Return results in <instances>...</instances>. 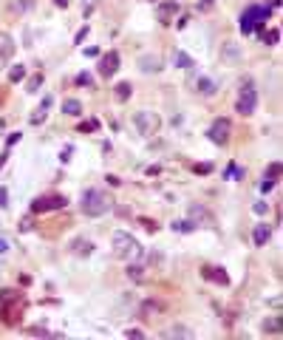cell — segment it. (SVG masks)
<instances>
[{
	"label": "cell",
	"instance_id": "1",
	"mask_svg": "<svg viewBox=\"0 0 283 340\" xmlns=\"http://www.w3.org/2000/svg\"><path fill=\"white\" fill-rule=\"evenodd\" d=\"M79 207H82V213H85L88 218H99V216H105V213L113 207V199L105 193V190L91 187V190H85V193H82V199H79Z\"/></svg>",
	"mask_w": 283,
	"mask_h": 340
},
{
	"label": "cell",
	"instance_id": "2",
	"mask_svg": "<svg viewBox=\"0 0 283 340\" xmlns=\"http://www.w3.org/2000/svg\"><path fill=\"white\" fill-rule=\"evenodd\" d=\"M111 244H113V255H116L119 261H136L142 255V244L130 235V232H125V230L113 232Z\"/></svg>",
	"mask_w": 283,
	"mask_h": 340
},
{
	"label": "cell",
	"instance_id": "3",
	"mask_svg": "<svg viewBox=\"0 0 283 340\" xmlns=\"http://www.w3.org/2000/svg\"><path fill=\"white\" fill-rule=\"evenodd\" d=\"M255 108H258V91H255V82L247 77V80L241 82L238 100H235V111H238L241 116H252Z\"/></svg>",
	"mask_w": 283,
	"mask_h": 340
},
{
	"label": "cell",
	"instance_id": "4",
	"mask_svg": "<svg viewBox=\"0 0 283 340\" xmlns=\"http://www.w3.org/2000/svg\"><path fill=\"white\" fill-rule=\"evenodd\" d=\"M269 20V6H258V3H252V6L244 9V15H241V31L244 34H252L258 26H263V23Z\"/></svg>",
	"mask_w": 283,
	"mask_h": 340
},
{
	"label": "cell",
	"instance_id": "5",
	"mask_svg": "<svg viewBox=\"0 0 283 340\" xmlns=\"http://www.w3.org/2000/svg\"><path fill=\"white\" fill-rule=\"evenodd\" d=\"M133 125H136V130H139L142 136L150 139V136L159 133L162 119H159V114H153V111H136V114H133Z\"/></svg>",
	"mask_w": 283,
	"mask_h": 340
},
{
	"label": "cell",
	"instance_id": "6",
	"mask_svg": "<svg viewBox=\"0 0 283 340\" xmlns=\"http://www.w3.org/2000/svg\"><path fill=\"white\" fill-rule=\"evenodd\" d=\"M65 196L60 193H45V196H37L31 202V213H51V210H63L65 207Z\"/></svg>",
	"mask_w": 283,
	"mask_h": 340
},
{
	"label": "cell",
	"instance_id": "7",
	"mask_svg": "<svg viewBox=\"0 0 283 340\" xmlns=\"http://www.w3.org/2000/svg\"><path fill=\"white\" fill-rule=\"evenodd\" d=\"M207 136H210L212 145H226L229 136H232V122L229 119H215L210 125V130H207Z\"/></svg>",
	"mask_w": 283,
	"mask_h": 340
},
{
	"label": "cell",
	"instance_id": "8",
	"mask_svg": "<svg viewBox=\"0 0 283 340\" xmlns=\"http://www.w3.org/2000/svg\"><path fill=\"white\" fill-rule=\"evenodd\" d=\"M14 48H17L14 37L9 34V31H0V71L9 68V63H12V57H14Z\"/></svg>",
	"mask_w": 283,
	"mask_h": 340
},
{
	"label": "cell",
	"instance_id": "9",
	"mask_svg": "<svg viewBox=\"0 0 283 340\" xmlns=\"http://www.w3.org/2000/svg\"><path fill=\"white\" fill-rule=\"evenodd\" d=\"M178 0H167V3H159L156 6V17H159V23L162 26H173L176 23V15H178Z\"/></svg>",
	"mask_w": 283,
	"mask_h": 340
},
{
	"label": "cell",
	"instance_id": "10",
	"mask_svg": "<svg viewBox=\"0 0 283 340\" xmlns=\"http://www.w3.org/2000/svg\"><path fill=\"white\" fill-rule=\"evenodd\" d=\"M97 71H99V77H113V74L119 71V54L116 51H108V54H102L99 57V65H97Z\"/></svg>",
	"mask_w": 283,
	"mask_h": 340
},
{
	"label": "cell",
	"instance_id": "11",
	"mask_svg": "<svg viewBox=\"0 0 283 340\" xmlns=\"http://www.w3.org/2000/svg\"><path fill=\"white\" fill-rule=\"evenodd\" d=\"M198 96H204V100H212V96L218 94V82L212 80V77H204V74H198V80L193 82Z\"/></svg>",
	"mask_w": 283,
	"mask_h": 340
},
{
	"label": "cell",
	"instance_id": "12",
	"mask_svg": "<svg viewBox=\"0 0 283 340\" xmlns=\"http://www.w3.org/2000/svg\"><path fill=\"white\" fill-rule=\"evenodd\" d=\"M162 68H164V63H162L159 54H142L139 57V71L142 74H159Z\"/></svg>",
	"mask_w": 283,
	"mask_h": 340
},
{
	"label": "cell",
	"instance_id": "13",
	"mask_svg": "<svg viewBox=\"0 0 283 340\" xmlns=\"http://www.w3.org/2000/svg\"><path fill=\"white\" fill-rule=\"evenodd\" d=\"M68 250L77 255V258H88V255L93 253V241L85 238V235H79V238H74V241L68 244Z\"/></svg>",
	"mask_w": 283,
	"mask_h": 340
},
{
	"label": "cell",
	"instance_id": "14",
	"mask_svg": "<svg viewBox=\"0 0 283 340\" xmlns=\"http://www.w3.org/2000/svg\"><path fill=\"white\" fill-rule=\"evenodd\" d=\"M241 57H244V48H241L235 40H226V43L221 45V60H224V63H238Z\"/></svg>",
	"mask_w": 283,
	"mask_h": 340
},
{
	"label": "cell",
	"instance_id": "15",
	"mask_svg": "<svg viewBox=\"0 0 283 340\" xmlns=\"http://www.w3.org/2000/svg\"><path fill=\"white\" fill-rule=\"evenodd\" d=\"M277 179H280V165L277 162H272V165L266 167V173H263V181H261V190L263 193H269V190L277 184Z\"/></svg>",
	"mask_w": 283,
	"mask_h": 340
},
{
	"label": "cell",
	"instance_id": "16",
	"mask_svg": "<svg viewBox=\"0 0 283 340\" xmlns=\"http://www.w3.org/2000/svg\"><path fill=\"white\" fill-rule=\"evenodd\" d=\"M269 238H272V227H269V224H258V227L252 230V241H255V247H266Z\"/></svg>",
	"mask_w": 283,
	"mask_h": 340
},
{
	"label": "cell",
	"instance_id": "17",
	"mask_svg": "<svg viewBox=\"0 0 283 340\" xmlns=\"http://www.w3.org/2000/svg\"><path fill=\"white\" fill-rule=\"evenodd\" d=\"M204 278H207V281H212V283H221V286H226V283H229V275H226L224 269H218V267H207L204 269Z\"/></svg>",
	"mask_w": 283,
	"mask_h": 340
},
{
	"label": "cell",
	"instance_id": "18",
	"mask_svg": "<svg viewBox=\"0 0 283 340\" xmlns=\"http://www.w3.org/2000/svg\"><path fill=\"white\" fill-rule=\"evenodd\" d=\"M173 65H176V68H181V71H190V68H196L193 57H190V54H184V51H176V54H173Z\"/></svg>",
	"mask_w": 283,
	"mask_h": 340
},
{
	"label": "cell",
	"instance_id": "19",
	"mask_svg": "<svg viewBox=\"0 0 283 340\" xmlns=\"http://www.w3.org/2000/svg\"><path fill=\"white\" fill-rule=\"evenodd\" d=\"M164 337H167V340H173V337L190 340L193 337V329H187V326H170V329H164Z\"/></svg>",
	"mask_w": 283,
	"mask_h": 340
},
{
	"label": "cell",
	"instance_id": "20",
	"mask_svg": "<svg viewBox=\"0 0 283 340\" xmlns=\"http://www.w3.org/2000/svg\"><path fill=\"white\" fill-rule=\"evenodd\" d=\"M49 108H51V96H45V100H42V108H37L28 122H31V125H42V122H45V111H49Z\"/></svg>",
	"mask_w": 283,
	"mask_h": 340
},
{
	"label": "cell",
	"instance_id": "21",
	"mask_svg": "<svg viewBox=\"0 0 283 340\" xmlns=\"http://www.w3.org/2000/svg\"><path fill=\"white\" fill-rule=\"evenodd\" d=\"M130 94H133V85H130V82H119V85L113 88V96H116L119 102L130 100Z\"/></svg>",
	"mask_w": 283,
	"mask_h": 340
},
{
	"label": "cell",
	"instance_id": "22",
	"mask_svg": "<svg viewBox=\"0 0 283 340\" xmlns=\"http://www.w3.org/2000/svg\"><path fill=\"white\" fill-rule=\"evenodd\" d=\"M63 114L79 116V114H82V102H79V100H65V102H63Z\"/></svg>",
	"mask_w": 283,
	"mask_h": 340
},
{
	"label": "cell",
	"instance_id": "23",
	"mask_svg": "<svg viewBox=\"0 0 283 340\" xmlns=\"http://www.w3.org/2000/svg\"><path fill=\"white\" fill-rule=\"evenodd\" d=\"M159 312H162V304H156V301H145L142 304V318H153Z\"/></svg>",
	"mask_w": 283,
	"mask_h": 340
},
{
	"label": "cell",
	"instance_id": "24",
	"mask_svg": "<svg viewBox=\"0 0 283 340\" xmlns=\"http://www.w3.org/2000/svg\"><path fill=\"white\" fill-rule=\"evenodd\" d=\"M26 80V65H12V71H9V82H23Z\"/></svg>",
	"mask_w": 283,
	"mask_h": 340
},
{
	"label": "cell",
	"instance_id": "25",
	"mask_svg": "<svg viewBox=\"0 0 283 340\" xmlns=\"http://www.w3.org/2000/svg\"><path fill=\"white\" fill-rule=\"evenodd\" d=\"M42 80H45V77H42V71H40V74H34V77H31V80L26 82V91H28V94H37V88L42 85Z\"/></svg>",
	"mask_w": 283,
	"mask_h": 340
},
{
	"label": "cell",
	"instance_id": "26",
	"mask_svg": "<svg viewBox=\"0 0 283 340\" xmlns=\"http://www.w3.org/2000/svg\"><path fill=\"white\" fill-rule=\"evenodd\" d=\"M14 301H17V292H14V289H3V292H0V309L9 306V304H14Z\"/></svg>",
	"mask_w": 283,
	"mask_h": 340
},
{
	"label": "cell",
	"instance_id": "27",
	"mask_svg": "<svg viewBox=\"0 0 283 340\" xmlns=\"http://www.w3.org/2000/svg\"><path fill=\"white\" fill-rule=\"evenodd\" d=\"M263 332H272V334H277V332H280V320H277V318H269V320H263Z\"/></svg>",
	"mask_w": 283,
	"mask_h": 340
},
{
	"label": "cell",
	"instance_id": "28",
	"mask_svg": "<svg viewBox=\"0 0 283 340\" xmlns=\"http://www.w3.org/2000/svg\"><path fill=\"white\" fill-rule=\"evenodd\" d=\"M127 278H133V281H142V278H145V269L136 267L133 261H130V267H127Z\"/></svg>",
	"mask_w": 283,
	"mask_h": 340
},
{
	"label": "cell",
	"instance_id": "29",
	"mask_svg": "<svg viewBox=\"0 0 283 340\" xmlns=\"http://www.w3.org/2000/svg\"><path fill=\"white\" fill-rule=\"evenodd\" d=\"M263 40H266V45H277V43H280V31H277V29H269Z\"/></svg>",
	"mask_w": 283,
	"mask_h": 340
},
{
	"label": "cell",
	"instance_id": "30",
	"mask_svg": "<svg viewBox=\"0 0 283 340\" xmlns=\"http://www.w3.org/2000/svg\"><path fill=\"white\" fill-rule=\"evenodd\" d=\"M173 230H178V232H193V230H196V224H193V221H176V224H173Z\"/></svg>",
	"mask_w": 283,
	"mask_h": 340
},
{
	"label": "cell",
	"instance_id": "31",
	"mask_svg": "<svg viewBox=\"0 0 283 340\" xmlns=\"http://www.w3.org/2000/svg\"><path fill=\"white\" fill-rule=\"evenodd\" d=\"M215 9V0H201L198 3V12H212Z\"/></svg>",
	"mask_w": 283,
	"mask_h": 340
},
{
	"label": "cell",
	"instance_id": "32",
	"mask_svg": "<svg viewBox=\"0 0 283 340\" xmlns=\"http://www.w3.org/2000/svg\"><path fill=\"white\" fill-rule=\"evenodd\" d=\"M252 210H255V213H258V216H266V210H269V204H266V202H258V204H255V207H252Z\"/></svg>",
	"mask_w": 283,
	"mask_h": 340
},
{
	"label": "cell",
	"instance_id": "33",
	"mask_svg": "<svg viewBox=\"0 0 283 340\" xmlns=\"http://www.w3.org/2000/svg\"><path fill=\"white\" fill-rule=\"evenodd\" d=\"M77 85H88V88H91V85H93V80L88 77V74H79V77H77Z\"/></svg>",
	"mask_w": 283,
	"mask_h": 340
},
{
	"label": "cell",
	"instance_id": "34",
	"mask_svg": "<svg viewBox=\"0 0 283 340\" xmlns=\"http://www.w3.org/2000/svg\"><path fill=\"white\" fill-rule=\"evenodd\" d=\"M0 207H9V190L0 187Z\"/></svg>",
	"mask_w": 283,
	"mask_h": 340
},
{
	"label": "cell",
	"instance_id": "35",
	"mask_svg": "<svg viewBox=\"0 0 283 340\" xmlns=\"http://www.w3.org/2000/svg\"><path fill=\"white\" fill-rule=\"evenodd\" d=\"M139 224H145V230H150V232L156 230V221H150V218H139Z\"/></svg>",
	"mask_w": 283,
	"mask_h": 340
},
{
	"label": "cell",
	"instance_id": "36",
	"mask_svg": "<svg viewBox=\"0 0 283 340\" xmlns=\"http://www.w3.org/2000/svg\"><path fill=\"white\" fill-rule=\"evenodd\" d=\"M127 337H145V332H142V329H127Z\"/></svg>",
	"mask_w": 283,
	"mask_h": 340
},
{
	"label": "cell",
	"instance_id": "37",
	"mask_svg": "<svg viewBox=\"0 0 283 340\" xmlns=\"http://www.w3.org/2000/svg\"><path fill=\"white\" fill-rule=\"evenodd\" d=\"M3 253H9V241L0 235V255H3Z\"/></svg>",
	"mask_w": 283,
	"mask_h": 340
},
{
	"label": "cell",
	"instance_id": "38",
	"mask_svg": "<svg viewBox=\"0 0 283 340\" xmlns=\"http://www.w3.org/2000/svg\"><path fill=\"white\" fill-rule=\"evenodd\" d=\"M105 181H108V184H111V187H119V184H122V181H119V179H116V176H108V179H105Z\"/></svg>",
	"mask_w": 283,
	"mask_h": 340
},
{
	"label": "cell",
	"instance_id": "39",
	"mask_svg": "<svg viewBox=\"0 0 283 340\" xmlns=\"http://www.w3.org/2000/svg\"><path fill=\"white\" fill-rule=\"evenodd\" d=\"M212 167L210 165H196V173H210Z\"/></svg>",
	"mask_w": 283,
	"mask_h": 340
},
{
	"label": "cell",
	"instance_id": "40",
	"mask_svg": "<svg viewBox=\"0 0 283 340\" xmlns=\"http://www.w3.org/2000/svg\"><path fill=\"white\" fill-rule=\"evenodd\" d=\"M85 34H88V26H85V29H79V31H77V43H82V40H85Z\"/></svg>",
	"mask_w": 283,
	"mask_h": 340
},
{
	"label": "cell",
	"instance_id": "41",
	"mask_svg": "<svg viewBox=\"0 0 283 340\" xmlns=\"http://www.w3.org/2000/svg\"><path fill=\"white\" fill-rule=\"evenodd\" d=\"M54 6H60V9H65V6H68V0H54Z\"/></svg>",
	"mask_w": 283,
	"mask_h": 340
},
{
	"label": "cell",
	"instance_id": "42",
	"mask_svg": "<svg viewBox=\"0 0 283 340\" xmlns=\"http://www.w3.org/2000/svg\"><path fill=\"white\" fill-rule=\"evenodd\" d=\"M3 162H6V153H3V156H0V167H3Z\"/></svg>",
	"mask_w": 283,
	"mask_h": 340
},
{
	"label": "cell",
	"instance_id": "43",
	"mask_svg": "<svg viewBox=\"0 0 283 340\" xmlns=\"http://www.w3.org/2000/svg\"><path fill=\"white\" fill-rule=\"evenodd\" d=\"M150 3H153V0H150Z\"/></svg>",
	"mask_w": 283,
	"mask_h": 340
}]
</instances>
